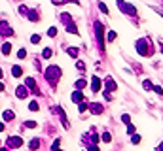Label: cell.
Here are the masks:
<instances>
[{
    "label": "cell",
    "mask_w": 163,
    "mask_h": 151,
    "mask_svg": "<svg viewBox=\"0 0 163 151\" xmlns=\"http://www.w3.org/2000/svg\"><path fill=\"white\" fill-rule=\"evenodd\" d=\"M51 151H61V149H59V140H55V143L51 146Z\"/></svg>",
    "instance_id": "33"
},
{
    "label": "cell",
    "mask_w": 163,
    "mask_h": 151,
    "mask_svg": "<svg viewBox=\"0 0 163 151\" xmlns=\"http://www.w3.org/2000/svg\"><path fill=\"white\" fill-rule=\"evenodd\" d=\"M67 53H68L70 57H78V49H74V47H68V49H67Z\"/></svg>",
    "instance_id": "20"
},
{
    "label": "cell",
    "mask_w": 163,
    "mask_h": 151,
    "mask_svg": "<svg viewBox=\"0 0 163 151\" xmlns=\"http://www.w3.org/2000/svg\"><path fill=\"white\" fill-rule=\"evenodd\" d=\"M25 87L27 89H36V81H34L32 77H27L25 80Z\"/></svg>",
    "instance_id": "12"
},
{
    "label": "cell",
    "mask_w": 163,
    "mask_h": 151,
    "mask_svg": "<svg viewBox=\"0 0 163 151\" xmlns=\"http://www.w3.org/2000/svg\"><path fill=\"white\" fill-rule=\"evenodd\" d=\"M0 151H8V149H2V147H0Z\"/></svg>",
    "instance_id": "44"
},
{
    "label": "cell",
    "mask_w": 163,
    "mask_h": 151,
    "mask_svg": "<svg viewBox=\"0 0 163 151\" xmlns=\"http://www.w3.org/2000/svg\"><path fill=\"white\" fill-rule=\"evenodd\" d=\"M21 143H23V138H19V136H10L8 138V146L10 147H19Z\"/></svg>",
    "instance_id": "6"
},
{
    "label": "cell",
    "mask_w": 163,
    "mask_h": 151,
    "mask_svg": "<svg viewBox=\"0 0 163 151\" xmlns=\"http://www.w3.org/2000/svg\"><path fill=\"white\" fill-rule=\"evenodd\" d=\"M116 40V32H108V42H114Z\"/></svg>",
    "instance_id": "34"
},
{
    "label": "cell",
    "mask_w": 163,
    "mask_h": 151,
    "mask_svg": "<svg viewBox=\"0 0 163 151\" xmlns=\"http://www.w3.org/2000/svg\"><path fill=\"white\" fill-rule=\"evenodd\" d=\"M95 34H97V42H99V47L104 49V27L101 21H95Z\"/></svg>",
    "instance_id": "2"
},
{
    "label": "cell",
    "mask_w": 163,
    "mask_h": 151,
    "mask_svg": "<svg viewBox=\"0 0 163 151\" xmlns=\"http://www.w3.org/2000/svg\"><path fill=\"white\" fill-rule=\"evenodd\" d=\"M148 38H142V40H139L137 42V51H139V55H142V57H146V55H150V49H148Z\"/></svg>",
    "instance_id": "3"
},
{
    "label": "cell",
    "mask_w": 163,
    "mask_h": 151,
    "mask_svg": "<svg viewBox=\"0 0 163 151\" xmlns=\"http://www.w3.org/2000/svg\"><path fill=\"white\" fill-rule=\"evenodd\" d=\"M38 146H40V140H38V138L31 140V143H29V147H31V149H38Z\"/></svg>",
    "instance_id": "16"
},
{
    "label": "cell",
    "mask_w": 163,
    "mask_h": 151,
    "mask_svg": "<svg viewBox=\"0 0 163 151\" xmlns=\"http://www.w3.org/2000/svg\"><path fill=\"white\" fill-rule=\"evenodd\" d=\"M29 110L31 112H38V102H31L29 104Z\"/></svg>",
    "instance_id": "22"
},
{
    "label": "cell",
    "mask_w": 163,
    "mask_h": 151,
    "mask_svg": "<svg viewBox=\"0 0 163 151\" xmlns=\"http://www.w3.org/2000/svg\"><path fill=\"white\" fill-rule=\"evenodd\" d=\"M67 28H68V32H72V34H78V30H76V25L70 21V23H67Z\"/></svg>",
    "instance_id": "17"
},
{
    "label": "cell",
    "mask_w": 163,
    "mask_h": 151,
    "mask_svg": "<svg viewBox=\"0 0 163 151\" xmlns=\"http://www.w3.org/2000/svg\"><path fill=\"white\" fill-rule=\"evenodd\" d=\"M131 142H133V143H139V142H140V136H139V134H135Z\"/></svg>",
    "instance_id": "35"
},
{
    "label": "cell",
    "mask_w": 163,
    "mask_h": 151,
    "mask_svg": "<svg viewBox=\"0 0 163 151\" xmlns=\"http://www.w3.org/2000/svg\"><path fill=\"white\" fill-rule=\"evenodd\" d=\"M91 142L97 143V142H99V136H97V134H91Z\"/></svg>",
    "instance_id": "38"
},
{
    "label": "cell",
    "mask_w": 163,
    "mask_h": 151,
    "mask_svg": "<svg viewBox=\"0 0 163 151\" xmlns=\"http://www.w3.org/2000/svg\"><path fill=\"white\" fill-rule=\"evenodd\" d=\"M2 117H4V121H11L13 117H15V113H13L11 110H6V112L2 113Z\"/></svg>",
    "instance_id": "13"
},
{
    "label": "cell",
    "mask_w": 163,
    "mask_h": 151,
    "mask_svg": "<svg viewBox=\"0 0 163 151\" xmlns=\"http://www.w3.org/2000/svg\"><path fill=\"white\" fill-rule=\"evenodd\" d=\"M46 77H47V81L51 83V85H55V83L59 81V77H61V68L59 66H49L46 70Z\"/></svg>",
    "instance_id": "1"
},
{
    "label": "cell",
    "mask_w": 163,
    "mask_h": 151,
    "mask_svg": "<svg viewBox=\"0 0 163 151\" xmlns=\"http://www.w3.org/2000/svg\"><path fill=\"white\" fill-rule=\"evenodd\" d=\"M86 87V80H78L76 81V89H83Z\"/></svg>",
    "instance_id": "21"
},
{
    "label": "cell",
    "mask_w": 163,
    "mask_h": 151,
    "mask_svg": "<svg viewBox=\"0 0 163 151\" xmlns=\"http://www.w3.org/2000/svg\"><path fill=\"white\" fill-rule=\"evenodd\" d=\"M31 42H32V44H40V36L38 34H32L31 36Z\"/></svg>",
    "instance_id": "23"
},
{
    "label": "cell",
    "mask_w": 163,
    "mask_h": 151,
    "mask_svg": "<svg viewBox=\"0 0 163 151\" xmlns=\"http://www.w3.org/2000/svg\"><path fill=\"white\" fill-rule=\"evenodd\" d=\"M91 91L93 93H101V77L93 76V81H91Z\"/></svg>",
    "instance_id": "7"
},
{
    "label": "cell",
    "mask_w": 163,
    "mask_h": 151,
    "mask_svg": "<svg viewBox=\"0 0 163 151\" xmlns=\"http://www.w3.org/2000/svg\"><path fill=\"white\" fill-rule=\"evenodd\" d=\"M110 140H112V136H110L108 132H104V134H103V142H110Z\"/></svg>",
    "instance_id": "32"
},
{
    "label": "cell",
    "mask_w": 163,
    "mask_h": 151,
    "mask_svg": "<svg viewBox=\"0 0 163 151\" xmlns=\"http://www.w3.org/2000/svg\"><path fill=\"white\" fill-rule=\"evenodd\" d=\"M0 91H4V85L2 83H0Z\"/></svg>",
    "instance_id": "43"
},
{
    "label": "cell",
    "mask_w": 163,
    "mask_h": 151,
    "mask_svg": "<svg viewBox=\"0 0 163 151\" xmlns=\"http://www.w3.org/2000/svg\"><path fill=\"white\" fill-rule=\"evenodd\" d=\"M99 10H101L103 13H108V8H106V4H103V2L99 4Z\"/></svg>",
    "instance_id": "28"
},
{
    "label": "cell",
    "mask_w": 163,
    "mask_h": 151,
    "mask_svg": "<svg viewBox=\"0 0 163 151\" xmlns=\"http://www.w3.org/2000/svg\"><path fill=\"white\" fill-rule=\"evenodd\" d=\"M15 95H17V98H27V96H29V89H27L25 85H19L17 91H15Z\"/></svg>",
    "instance_id": "8"
},
{
    "label": "cell",
    "mask_w": 163,
    "mask_h": 151,
    "mask_svg": "<svg viewBox=\"0 0 163 151\" xmlns=\"http://www.w3.org/2000/svg\"><path fill=\"white\" fill-rule=\"evenodd\" d=\"M104 89H106V93H112V91H116V89H118V85H116V81L112 80V77H106V81H104Z\"/></svg>",
    "instance_id": "5"
},
{
    "label": "cell",
    "mask_w": 163,
    "mask_h": 151,
    "mask_svg": "<svg viewBox=\"0 0 163 151\" xmlns=\"http://www.w3.org/2000/svg\"><path fill=\"white\" fill-rule=\"evenodd\" d=\"M76 66H78V68H80V70H83V68H86V64H83L82 61H78V62H76Z\"/></svg>",
    "instance_id": "37"
},
{
    "label": "cell",
    "mask_w": 163,
    "mask_h": 151,
    "mask_svg": "<svg viewBox=\"0 0 163 151\" xmlns=\"http://www.w3.org/2000/svg\"><path fill=\"white\" fill-rule=\"evenodd\" d=\"M11 74H13V77H21L23 70H21V66H13V68H11Z\"/></svg>",
    "instance_id": "14"
},
{
    "label": "cell",
    "mask_w": 163,
    "mask_h": 151,
    "mask_svg": "<svg viewBox=\"0 0 163 151\" xmlns=\"http://www.w3.org/2000/svg\"><path fill=\"white\" fill-rule=\"evenodd\" d=\"M0 28H2V34H11V28L8 25V21H2V23H0Z\"/></svg>",
    "instance_id": "11"
},
{
    "label": "cell",
    "mask_w": 163,
    "mask_h": 151,
    "mask_svg": "<svg viewBox=\"0 0 163 151\" xmlns=\"http://www.w3.org/2000/svg\"><path fill=\"white\" fill-rule=\"evenodd\" d=\"M19 13H23V15H27V13H29V8H25V6H19Z\"/></svg>",
    "instance_id": "29"
},
{
    "label": "cell",
    "mask_w": 163,
    "mask_h": 151,
    "mask_svg": "<svg viewBox=\"0 0 163 151\" xmlns=\"http://www.w3.org/2000/svg\"><path fill=\"white\" fill-rule=\"evenodd\" d=\"M27 15H29V19L34 21V23H36V21L40 19V17H38V13H36V11H31V10H29V13H27Z\"/></svg>",
    "instance_id": "15"
},
{
    "label": "cell",
    "mask_w": 163,
    "mask_h": 151,
    "mask_svg": "<svg viewBox=\"0 0 163 151\" xmlns=\"http://www.w3.org/2000/svg\"><path fill=\"white\" fill-rule=\"evenodd\" d=\"M25 125L29 127V128H34V127H36V121H32V119H29V121H25Z\"/></svg>",
    "instance_id": "24"
},
{
    "label": "cell",
    "mask_w": 163,
    "mask_h": 151,
    "mask_svg": "<svg viewBox=\"0 0 163 151\" xmlns=\"http://www.w3.org/2000/svg\"><path fill=\"white\" fill-rule=\"evenodd\" d=\"M42 57H44V59H49V57H51V49H49V47H46L44 51H42Z\"/></svg>",
    "instance_id": "19"
},
{
    "label": "cell",
    "mask_w": 163,
    "mask_h": 151,
    "mask_svg": "<svg viewBox=\"0 0 163 151\" xmlns=\"http://www.w3.org/2000/svg\"><path fill=\"white\" fill-rule=\"evenodd\" d=\"M122 121H123L125 125H129V123H131V117L127 115V113H123V115H122Z\"/></svg>",
    "instance_id": "25"
},
{
    "label": "cell",
    "mask_w": 163,
    "mask_h": 151,
    "mask_svg": "<svg viewBox=\"0 0 163 151\" xmlns=\"http://www.w3.org/2000/svg\"><path fill=\"white\" fill-rule=\"evenodd\" d=\"M118 6H119V10H122V11L127 13V15H137V10H135V6L123 2V0H118Z\"/></svg>",
    "instance_id": "4"
},
{
    "label": "cell",
    "mask_w": 163,
    "mask_h": 151,
    "mask_svg": "<svg viewBox=\"0 0 163 151\" xmlns=\"http://www.w3.org/2000/svg\"><path fill=\"white\" fill-rule=\"evenodd\" d=\"M87 108H89V106H87V102H80V108H78V110H80V112H86Z\"/></svg>",
    "instance_id": "27"
},
{
    "label": "cell",
    "mask_w": 163,
    "mask_h": 151,
    "mask_svg": "<svg viewBox=\"0 0 163 151\" xmlns=\"http://www.w3.org/2000/svg\"><path fill=\"white\" fill-rule=\"evenodd\" d=\"M55 34H57V28H55V27H51V28L47 30V36H55Z\"/></svg>",
    "instance_id": "30"
},
{
    "label": "cell",
    "mask_w": 163,
    "mask_h": 151,
    "mask_svg": "<svg viewBox=\"0 0 163 151\" xmlns=\"http://www.w3.org/2000/svg\"><path fill=\"white\" fill-rule=\"evenodd\" d=\"M158 151H163V143H161V146H159V147H158Z\"/></svg>",
    "instance_id": "41"
},
{
    "label": "cell",
    "mask_w": 163,
    "mask_h": 151,
    "mask_svg": "<svg viewBox=\"0 0 163 151\" xmlns=\"http://www.w3.org/2000/svg\"><path fill=\"white\" fill-rule=\"evenodd\" d=\"M82 100H83V93H82V91H74V93H72V102L80 104Z\"/></svg>",
    "instance_id": "10"
},
{
    "label": "cell",
    "mask_w": 163,
    "mask_h": 151,
    "mask_svg": "<svg viewBox=\"0 0 163 151\" xmlns=\"http://www.w3.org/2000/svg\"><path fill=\"white\" fill-rule=\"evenodd\" d=\"M142 85H144V89H154L152 81H148V80H144V81H142Z\"/></svg>",
    "instance_id": "26"
},
{
    "label": "cell",
    "mask_w": 163,
    "mask_h": 151,
    "mask_svg": "<svg viewBox=\"0 0 163 151\" xmlns=\"http://www.w3.org/2000/svg\"><path fill=\"white\" fill-rule=\"evenodd\" d=\"M89 151H99V147L97 146H89Z\"/></svg>",
    "instance_id": "40"
},
{
    "label": "cell",
    "mask_w": 163,
    "mask_h": 151,
    "mask_svg": "<svg viewBox=\"0 0 163 151\" xmlns=\"http://www.w3.org/2000/svg\"><path fill=\"white\" fill-rule=\"evenodd\" d=\"M127 132H129V134H133V132H135V127H133L131 123H129V125H127Z\"/></svg>",
    "instance_id": "36"
},
{
    "label": "cell",
    "mask_w": 163,
    "mask_h": 151,
    "mask_svg": "<svg viewBox=\"0 0 163 151\" xmlns=\"http://www.w3.org/2000/svg\"><path fill=\"white\" fill-rule=\"evenodd\" d=\"M0 131H4V125L2 123H0Z\"/></svg>",
    "instance_id": "42"
},
{
    "label": "cell",
    "mask_w": 163,
    "mask_h": 151,
    "mask_svg": "<svg viewBox=\"0 0 163 151\" xmlns=\"http://www.w3.org/2000/svg\"><path fill=\"white\" fill-rule=\"evenodd\" d=\"M2 53H4V55H10V53H11V44H4V46H2Z\"/></svg>",
    "instance_id": "18"
},
{
    "label": "cell",
    "mask_w": 163,
    "mask_h": 151,
    "mask_svg": "<svg viewBox=\"0 0 163 151\" xmlns=\"http://www.w3.org/2000/svg\"><path fill=\"white\" fill-rule=\"evenodd\" d=\"M89 110H91V113H95V115H99V113H103V106L99 104V102H93L89 106Z\"/></svg>",
    "instance_id": "9"
},
{
    "label": "cell",
    "mask_w": 163,
    "mask_h": 151,
    "mask_svg": "<svg viewBox=\"0 0 163 151\" xmlns=\"http://www.w3.org/2000/svg\"><path fill=\"white\" fill-rule=\"evenodd\" d=\"M154 91L158 93V95H163V89H161V87H154Z\"/></svg>",
    "instance_id": "39"
},
{
    "label": "cell",
    "mask_w": 163,
    "mask_h": 151,
    "mask_svg": "<svg viewBox=\"0 0 163 151\" xmlns=\"http://www.w3.org/2000/svg\"><path fill=\"white\" fill-rule=\"evenodd\" d=\"M17 57H19V59H25V57H27V51H25V49H19Z\"/></svg>",
    "instance_id": "31"
}]
</instances>
